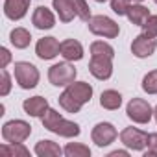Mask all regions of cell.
I'll list each match as a JSON object with an SVG mask.
<instances>
[{"label": "cell", "mask_w": 157, "mask_h": 157, "mask_svg": "<svg viewBox=\"0 0 157 157\" xmlns=\"http://www.w3.org/2000/svg\"><path fill=\"white\" fill-rule=\"evenodd\" d=\"M93 96V87L87 82L70 83L65 93L59 96V105L68 113H78L83 104H87Z\"/></svg>", "instance_id": "cell-1"}, {"label": "cell", "mask_w": 157, "mask_h": 157, "mask_svg": "<svg viewBox=\"0 0 157 157\" xmlns=\"http://www.w3.org/2000/svg\"><path fill=\"white\" fill-rule=\"evenodd\" d=\"M142 33L148 37H157V15H150L142 24Z\"/></svg>", "instance_id": "cell-26"}, {"label": "cell", "mask_w": 157, "mask_h": 157, "mask_svg": "<svg viewBox=\"0 0 157 157\" xmlns=\"http://www.w3.org/2000/svg\"><path fill=\"white\" fill-rule=\"evenodd\" d=\"M32 133V126L24 120H11L6 122L2 128V137L8 142H24Z\"/></svg>", "instance_id": "cell-6"}, {"label": "cell", "mask_w": 157, "mask_h": 157, "mask_svg": "<svg viewBox=\"0 0 157 157\" xmlns=\"http://www.w3.org/2000/svg\"><path fill=\"white\" fill-rule=\"evenodd\" d=\"M126 15H128V19H129L133 24L142 26L144 21L150 17V11H148V8H144V6H140V4H133V6H129V10H128Z\"/></svg>", "instance_id": "cell-20"}, {"label": "cell", "mask_w": 157, "mask_h": 157, "mask_svg": "<svg viewBox=\"0 0 157 157\" xmlns=\"http://www.w3.org/2000/svg\"><path fill=\"white\" fill-rule=\"evenodd\" d=\"M148 155H157V133H151L148 137V151H146V157Z\"/></svg>", "instance_id": "cell-29"}, {"label": "cell", "mask_w": 157, "mask_h": 157, "mask_svg": "<svg viewBox=\"0 0 157 157\" xmlns=\"http://www.w3.org/2000/svg\"><path fill=\"white\" fill-rule=\"evenodd\" d=\"M61 52V44L56 37H44V39H39L37 46H35V54L41 57V59H52L56 57L57 54Z\"/></svg>", "instance_id": "cell-13"}, {"label": "cell", "mask_w": 157, "mask_h": 157, "mask_svg": "<svg viewBox=\"0 0 157 157\" xmlns=\"http://www.w3.org/2000/svg\"><path fill=\"white\" fill-rule=\"evenodd\" d=\"M32 22L35 24V28L39 30H50L54 24H56V19H54V13L48 10V8H37L33 11V17H32Z\"/></svg>", "instance_id": "cell-16"}, {"label": "cell", "mask_w": 157, "mask_h": 157, "mask_svg": "<svg viewBox=\"0 0 157 157\" xmlns=\"http://www.w3.org/2000/svg\"><path fill=\"white\" fill-rule=\"evenodd\" d=\"M153 50H155V39L148 37L146 33L137 35L131 43V52L137 57H150L153 54Z\"/></svg>", "instance_id": "cell-12"}, {"label": "cell", "mask_w": 157, "mask_h": 157, "mask_svg": "<svg viewBox=\"0 0 157 157\" xmlns=\"http://www.w3.org/2000/svg\"><path fill=\"white\" fill-rule=\"evenodd\" d=\"M54 10L63 22H70L74 15H78L85 22L91 21V11L85 0H54Z\"/></svg>", "instance_id": "cell-2"}, {"label": "cell", "mask_w": 157, "mask_h": 157, "mask_svg": "<svg viewBox=\"0 0 157 157\" xmlns=\"http://www.w3.org/2000/svg\"><path fill=\"white\" fill-rule=\"evenodd\" d=\"M0 155L2 157H28L30 151L22 146V142H8L0 146Z\"/></svg>", "instance_id": "cell-19"}, {"label": "cell", "mask_w": 157, "mask_h": 157, "mask_svg": "<svg viewBox=\"0 0 157 157\" xmlns=\"http://www.w3.org/2000/svg\"><path fill=\"white\" fill-rule=\"evenodd\" d=\"M91 54H104V56H115V50H113V46L111 44H107V43H104V41H96V43H93L91 44Z\"/></svg>", "instance_id": "cell-25"}, {"label": "cell", "mask_w": 157, "mask_h": 157, "mask_svg": "<svg viewBox=\"0 0 157 157\" xmlns=\"http://www.w3.org/2000/svg\"><path fill=\"white\" fill-rule=\"evenodd\" d=\"M133 2H142V0H133Z\"/></svg>", "instance_id": "cell-34"}, {"label": "cell", "mask_w": 157, "mask_h": 157, "mask_svg": "<svg viewBox=\"0 0 157 157\" xmlns=\"http://www.w3.org/2000/svg\"><path fill=\"white\" fill-rule=\"evenodd\" d=\"M111 10L118 15H126L129 10V0H111Z\"/></svg>", "instance_id": "cell-27"}, {"label": "cell", "mask_w": 157, "mask_h": 157, "mask_svg": "<svg viewBox=\"0 0 157 157\" xmlns=\"http://www.w3.org/2000/svg\"><path fill=\"white\" fill-rule=\"evenodd\" d=\"M15 80L22 89H33L39 82V70L26 61L15 63Z\"/></svg>", "instance_id": "cell-5"}, {"label": "cell", "mask_w": 157, "mask_h": 157, "mask_svg": "<svg viewBox=\"0 0 157 157\" xmlns=\"http://www.w3.org/2000/svg\"><path fill=\"white\" fill-rule=\"evenodd\" d=\"M43 126L52 131V133H57L61 137H78L80 135V126L74 124V122H68L65 120L57 111L54 109H48L44 115H43Z\"/></svg>", "instance_id": "cell-3"}, {"label": "cell", "mask_w": 157, "mask_h": 157, "mask_svg": "<svg viewBox=\"0 0 157 157\" xmlns=\"http://www.w3.org/2000/svg\"><path fill=\"white\" fill-rule=\"evenodd\" d=\"M111 157H126L128 155V151H122V150H117V151H113V153H109Z\"/></svg>", "instance_id": "cell-31"}, {"label": "cell", "mask_w": 157, "mask_h": 157, "mask_svg": "<svg viewBox=\"0 0 157 157\" xmlns=\"http://www.w3.org/2000/svg\"><path fill=\"white\" fill-rule=\"evenodd\" d=\"M61 151L63 150L59 148V144H56L52 140H39L35 146V153L39 157H57V155H61Z\"/></svg>", "instance_id": "cell-18"}, {"label": "cell", "mask_w": 157, "mask_h": 157, "mask_svg": "<svg viewBox=\"0 0 157 157\" xmlns=\"http://www.w3.org/2000/svg\"><path fill=\"white\" fill-rule=\"evenodd\" d=\"M153 2H155V4H157V0H153Z\"/></svg>", "instance_id": "cell-35"}, {"label": "cell", "mask_w": 157, "mask_h": 157, "mask_svg": "<svg viewBox=\"0 0 157 157\" xmlns=\"http://www.w3.org/2000/svg\"><path fill=\"white\" fill-rule=\"evenodd\" d=\"M32 0H6L4 2V13L11 21H19L26 15Z\"/></svg>", "instance_id": "cell-14"}, {"label": "cell", "mask_w": 157, "mask_h": 157, "mask_svg": "<svg viewBox=\"0 0 157 157\" xmlns=\"http://www.w3.org/2000/svg\"><path fill=\"white\" fill-rule=\"evenodd\" d=\"M96 2H105V0H96Z\"/></svg>", "instance_id": "cell-33"}, {"label": "cell", "mask_w": 157, "mask_h": 157, "mask_svg": "<svg viewBox=\"0 0 157 157\" xmlns=\"http://www.w3.org/2000/svg\"><path fill=\"white\" fill-rule=\"evenodd\" d=\"M89 30H91L94 35H104V37H107V39L117 37L118 32H120L118 24H117L113 19L105 17V15L91 17V21H89Z\"/></svg>", "instance_id": "cell-7"}, {"label": "cell", "mask_w": 157, "mask_h": 157, "mask_svg": "<svg viewBox=\"0 0 157 157\" xmlns=\"http://www.w3.org/2000/svg\"><path fill=\"white\" fill-rule=\"evenodd\" d=\"M10 39H11V44H13L15 48H26V46L30 44V41H32V35H30V32L24 30V28H15V30L10 33Z\"/></svg>", "instance_id": "cell-21"}, {"label": "cell", "mask_w": 157, "mask_h": 157, "mask_svg": "<svg viewBox=\"0 0 157 157\" xmlns=\"http://www.w3.org/2000/svg\"><path fill=\"white\" fill-rule=\"evenodd\" d=\"M22 107H24V111H26L30 117H43V115L48 111V102H46V98H43V96H33V98L24 100Z\"/></svg>", "instance_id": "cell-17"}, {"label": "cell", "mask_w": 157, "mask_h": 157, "mask_svg": "<svg viewBox=\"0 0 157 157\" xmlns=\"http://www.w3.org/2000/svg\"><path fill=\"white\" fill-rule=\"evenodd\" d=\"M126 113H128V117H129L133 122H137V124H146V122H150V118H151V115H153L150 104H148L146 100H142V98H133V100L128 104Z\"/></svg>", "instance_id": "cell-8"}, {"label": "cell", "mask_w": 157, "mask_h": 157, "mask_svg": "<svg viewBox=\"0 0 157 157\" xmlns=\"http://www.w3.org/2000/svg\"><path fill=\"white\" fill-rule=\"evenodd\" d=\"M61 56L67 61H80L83 57V46L76 39H67L61 43Z\"/></svg>", "instance_id": "cell-15"}, {"label": "cell", "mask_w": 157, "mask_h": 157, "mask_svg": "<svg viewBox=\"0 0 157 157\" xmlns=\"http://www.w3.org/2000/svg\"><path fill=\"white\" fill-rule=\"evenodd\" d=\"M89 70L98 80H107L113 74V57L104 54H93V59L89 63Z\"/></svg>", "instance_id": "cell-9"}, {"label": "cell", "mask_w": 157, "mask_h": 157, "mask_svg": "<svg viewBox=\"0 0 157 157\" xmlns=\"http://www.w3.org/2000/svg\"><path fill=\"white\" fill-rule=\"evenodd\" d=\"M74 78H76V68L70 63H57L48 70V80L56 87H65L74 83Z\"/></svg>", "instance_id": "cell-4"}, {"label": "cell", "mask_w": 157, "mask_h": 157, "mask_svg": "<svg viewBox=\"0 0 157 157\" xmlns=\"http://www.w3.org/2000/svg\"><path fill=\"white\" fill-rule=\"evenodd\" d=\"M148 133L137 129V128H126L122 133H120V140L131 148V150H144L148 146Z\"/></svg>", "instance_id": "cell-10"}, {"label": "cell", "mask_w": 157, "mask_h": 157, "mask_svg": "<svg viewBox=\"0 0 157 157\" xmlns=\"http://www.w3.org/2000/svg\"><path fill=\"white\" fill-rule=\"evenodd\" d=\"M91 137H93V142H94L96 146L104 148V146L111 144V142L117 139V129H115V126L109 124V122H100V124L94 126Z\"/></svg>", "instance_id": "cell-11"}, {"label": "cell", "mask_w": 157, "mask_h": 157, "mask_svg": "<svg viewBox=\"0 0 157 157\" xmlns=\"http://www.w3.org/2000/svg\"><path fill=\"white\" fill-rule=\"evenodd\" d=\"M0 76H2V87H0V94H2V96H6V94L10 93V89H11L10 74H8V70H6V68H2V72H0Z\"/></svg>", "instance_id": "cell-28"}, {"label": "cell", "mask_w": 157, "mask_h": 157, "mask_svg": "<svg viewBox=\"0 0 157 157\" xmlns=\"http://www.w3.org/2000/svg\"><path fill=\"white\" fill-rule=\"evenodd\" d=\"M100 104H102V107L113 111V109H118V107H120L122 96H120V93H117V91H104L102 96H100Z\"/></svg>", "instance_id": "cell-22"}, {"label": "cell", "mask_w": 157, "mask_h": 157, "mask_svg": "<svg viewBox=\"0 0 157 157\" xmlns=\"http://www.w3.org/2000/svg\"><path fill=\"white\" fill-rule=\"evenodd\" d=\"M142 89L148 94H157V70H151L144 76L142 80Z\"/></svg>", "instance_id": "cell-24"}, {"label": "cell", "mask_w": 157, "mask_h": 157, "mask_svg": "<svg viewBox=\"0 0 157 157\" xmlns=\"http://www.w3.org/2000/svg\"><path fill=\"white\" fill-rule=\"evenodd\" d=\"M153 115H155V120H157V107H155V111H153Z\"/></svg>", "instance_id": "cell-32"}, {"label": "cell", "mask_w": 157, "mask_h": 157, "mask_svg": "<svg viewBox=\"0 0 157 157\" xmlns=\"http://www.w3.org/2000/svg\"><path fill=\"white\" fill-rule=\"evenodd\" d=\"M63 151H65L67 157H89V155H91L89 146H85V144H78V142L67 144Z\"/></svg>", "instance_id": "cell-23"}, {"label": "cell", "mask_w": 157, "mask_h": 157, "mask_svg": "<svg viewBox=\"0 0 157 157\" xmlns=\"http://www.w3.org/2000/svg\"><path fill=\"white\" fill-rule=\"evenodd\" d=\"M10 61H11L10 50H8V48H0V68H6Z\"/></svg>", "instance_id": "cell-30"}]
</instances>
